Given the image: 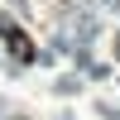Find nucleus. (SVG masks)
I'll use <instances>...</instances> for the list:
<instances>
[{
  "label": "nucleus",
  "instance_id": "f257e3e1",
  "mask_svg": "<svg viewBox=\"0 0 120 120\" xmlns=\"http://www.w3.org/2000/svg\"><path fill=\"white\" fill-rule=\"evenodd\" d=\"M5 48L19 58V63H29V58H34V38H29L24 29H15V24H5Z\"/></svg>",
  "mask_w": 120,
  "mask_h": 120
}]
</instances>
